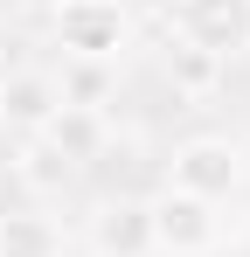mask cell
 I'll return each mask as SVG.
<instances>
[{"instance_id":"1","label":"cell","mask_w":250,"mask_h":257,"mask_svg":"<svg viewBox=\"0 0 250 257\" xmlns=\"http://www.w3.org/2000/svg\"><path fill=\"white\" fill-rule=\"evenodd\" d=\"M243 181H250V153H243V139H229V132H195V139H181L174 160H167V188L202 195V202L243 195Z\"/></svg>"},{"instance_id":"2","label":"cell","mask_w":250,"mask_h":257,"mask_svg":"<svg viewBox=\"0 0 250 257\" xmlns=\"http://www.w3.org/2000/svg\"><path fill=\"white\" fill-rule=\"evenodd\" d=\"M146 215H153V257H208L222 243V215H215V202H202V195L160 188V195L146 202Z\"/></svg>"},{"instance_id":"3","label":"cell","mask_w":250,"mask_h":257,"mask_svg":"<svg viewBox=\"0 0 250 257\" xmlns=\"http://www.w3.org/2000/svg\"><path fill=\"white\" fill-rule=\"evenodd\" d=\"M49 35H56L63 56H83V63H118L132 21H125L118 0H63V7L49 14Z\"/></svg>"},{"instance_id":"4","label":"cell","mask_w":250,"mask_h":257,"mask_svg":"<svg viewBox=\"0 0 250 257\" xmlns=\"http://www.w3.org/2000/svg\"><path fill=\"white\" fill-rule=\"evenodd\" d=\"M174 35L208 49L215 63L250 56V0H174Z\"/></svg>"},{"instance_id":"5","label":"cell","mask_w":250,"mask_h":257,"mask_svg":"<svg viewBox=\"0 0 250 257\" xmlns=\"http://www.w3.org/2000/svg\"><path fill=\"white\" fill-rule=\"evenodd\" d=\"M90 257H153V215L146 202H104L90 215Z\"/></svg>"},{"instance_id":"6","label":"cell","mask_w":250,"mask_h":257,"mask_svg":"<svg viewBox=\"0 0 250 257\" xmlns=\"http://www.w3.org/2000/svg\"><path fill=\"white\" fill-rule=\"evenodd\" d=\"M56 104H63V97H56V77H49V70H14V77H0V125L21 132V139L49 125Z\"/></svg>"},{"instance_id":"7","label":"cell","mask_w":250,"mask_h":257,"mask_svg":"<svg viewBox=\"0 0 250 257\" xmlns=\"http://www.w3.org/2000/svg\"><path fill=\"white\" fill-rule=\"evenodd\" d=\"M42 139L70 160V167H90L104 146H111V125H104V111H83V104H56V118L42 125Z\"/></svg>"},{"instance_id":"8","label":"cell","mask_w":250,"mask_h":257,"mask_svg":"<svg viewBox=\"0 0 250 257\" xmlns=\"http://www.w3.org/2000/svg\"><path fill=\"white\" fill-rule=\"evenodd\" d=\"M160 70H167V84L181 90V97H215L229 63H215V56H208V49H195L188 35H167V49H160Z\"/></svg>"},{"instance_id":"9","label":"cell","mask_w":250,"mask_h":257,"mask_svg":"<svg viewBox=\"0 0 250 257\" xmlns=\"http://www.w3.org/2000/svg\"><path fill=\"white\" fill-rule=\"evenodd\" d=\"M14 181H21L28 195H42V202H49V195H63V188L77 181V167H70V160H63L42 132H28V139L14 146Z\"/></svg>"},{"instance_id":"10","label":"cell","mask_w":250,"mask_h":257,"mask_svg":"<svg viewBox=\"0 0 250 257\" xmlns=\"http://www.w3.org/2000/svg\"><path fill=\"white\" fill-rule=\"evenodd\" d=\"M0 257H63V222L42 209H7L0 215Z\"/></svg>"},{"instance_id":"11","label":"cell","mask_w":250,"mask_h":257,"mask_svg":"<svg viewBox=\"0 0 250 257\" xmlns=\"http://www.w3.org/2000/svg\"><path fill=\"white\" fill-rule=\"evenodd\" d=\"M118 90V63H83V56H63L56 70V97L63 104H83V111H104Z\"/></svg>"},{"instance_id":"12","label":"cell","mask_w":250,"mask_h":257,"mask_svg":"<svg viewBox=\"0 0 250 257\" xmlns=\"http://www.w3.org/2000/svg\"><path fill=\"white\" fill-rule=\"evenodd\" d=\"M21 7H49V14H56V7H63V0H21Z\"/></svg>"}]
</instances>
